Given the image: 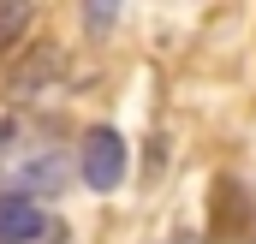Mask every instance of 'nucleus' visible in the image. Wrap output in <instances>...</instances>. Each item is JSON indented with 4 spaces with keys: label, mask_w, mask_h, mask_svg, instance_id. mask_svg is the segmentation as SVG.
<instances>
[{
    "label": "nucleus",
    "mask_w": 256,
    "mask_h": 244,
    "mask_svg": "<svg viewBox=\"0 0 256 244\" xmlns=\"http://www.w3.org/2000/svg\"><path fill=\"white\" fill-rule=\"evenodd\" d=\"M60 78H66V48H60V42H30L24 60L12 66L6 90H12V96H42V90L60 84Z\"/></svg>",
    "instance_id": "7ed1b4c3"
},
{
    "label": "nucleus",
    "mask_w": 256,
    "mask_h": 244,
    "mask_svg": "<svg viewBox=\"0 0 256 244\" xmlns=\"http://www.w3.org/2000/svg\"><path fill=\"white\" fill-rule=\"evenodd\" d=\"M24 30H30V0H0V54L24 48Z\"/></svg>",
    "instance_id": "423d86ee"
},
{
    "label": "nucleus",
    "mask_w": 256,
    "mask_h": 244,
    "mask_svg": "<svg viewBox=\"0 0 256 244\" xmlns=\"http://www.w3.org/2000/svg\"><path fill=\"white\" fill-rule=\"evenodd\" d=\"M167 244H196V238H167Z\"/></svg>",
    "instance_id": "6e6552de"
},
{
    "label": "nucleus",
    "mask_w": 256,
    "mask_h": 244,
    "mask_svg": "<svg viewBox=\"0 0 256 244\" xmlns=\"http://www.w3.org/2000/svg\"><path fill=\"white\" fill-rule=\"evenodd\" d=\"M60 184H66V155H36V161H24V167H18V179H12V196L36 202V196H54Z\"/></svg>",
    "instance_id": "20e7f679"
},
{
    "label": "nucleus",
    "mask_w": 256,
    "mask_h": 244,
    "mask_svg": "<svg viewBox=\"0 0 256 244\" xmlns=\"http://www.w3.org/2000/svg\"><path fill=\"white\" fill-rule=\"evenodd\" d=\"M78 173L90 190H120L126 179V137L114 125H90L84 143H78Z\"/></svg>",
    "instance_id": "f257e3e1"
},
{
    "label": "nucleus",
    "mask_w": 256,
    "mask_h": 244,
    "mask_svg": "<svg viewBox=\"0 0 256 244\" xmlns=\"http://www.w3.org/2000/svg\"><path fill=\"white\" fill-rule=\"evenodd\" d=\"M42 220H48V214H42L36 202H24V196H0V244H24Z\"/></svg>",
    "instance_id": "39448f33"
},
{
    "label": "nucleus",
    "mask_w": 256,
    "mask_h": 244,
    "mask_svg": "<svg viewBox=\"0 0 256 244\" xmlns=\"http://www.w3.org/2000/svg\"><path fill=\"white\" fill-rule=\"evenodd\" d=\"M256 220V202L238 179H214L208 184V238L214 244H238Z\"/></svg>",
    "instance_id": "f03ea898"
},
{
    "label": "nucleus",
    "mask_w": 256,
    "mask_h": 244,
    "mask_svg": "<svg viewBox=\"0 0 256 244\" xmlns=\"http://www.w3.org/2000/svg\"><path fill=\"white\" fill-rule=\"evenodd\" d=\"M24 244H66V226H60V220H42V226H36Z\"/></svg>",
    "instance_id": "0eeeda50"
}]
</instances>
